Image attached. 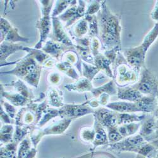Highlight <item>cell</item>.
I'll return each mask as SVG.
<instances>
[{"label":"cell","instance_id":"obj_35","mask_svg":"<svg viewBox=\"0 0 158 158\" xmlns=\"http://www.w3.org/2000/svg\"><path fill=\"white\" fill-rule=\"evenodd\" d=\"M35 128L34 126H19L16 125L14 135V141L18 143L22 141L25 137L30 134Z\"/></svg>","mask_w":158,"mask_h":158},{"label":"cell","instance_id":"obj_4","mask_svg":"<svg viewBox=\"0 0 158 158\" xmlns=\"http://www.w3.org/2000/svg\"><path fill=\"white\" fill-rule=\"evenodd\" d=\"M140 81L133 85L143 96H153L156 97L158 93V81L152 72L146 67L142 69Z\"/></svg>","mask_w":158,"mask_h":158},{"label":"cell","instance_id":"obj_21","mask_svg":"<svg viewBox=\"0 0 158 158\" xmlns=\"http://www.w3.org/2000/svg\"><path fill=\"white\" fill-rule=\"evenodd\" d=\"M94 65L96 66L101 71L106 73L108 77L114 79L111 63L102 52H100L94 57Z\"/></svg>","mask_w":158,"mask_h":158},{"label":"cell","instance_id":"obj_6","mask_svg":"<svg viewBox=\"0 0 158 158\" xmlns=\"http://www.w3.org/2000/svg\"><path fill=\"white\" fill-rule=\"evenodd\" d=\"M14 63L16 64L15 67L14 69L5 72H1V74L14 75L23 78L27 75L35 71L37 67L41 65L36 61L32 55L31 53H28L23 58L17 60L14 63H10L6 64Z\"/></svg>","mask_w":158,"mask_h":158},{"label":"cell","instance_id":"obj_25","mask_svg":"<svg viewBox=\"0 0 158 158\" xmlns=\"http://www.w3.org/2000/svg\"><path fill=\"white\" fill-rule=\"evenodd\" d=\"M92 94L95 98H98L102 94H108L110 95L116 94L118 93V87L115 85L114 80L110 81L109 82L98 88H94L91 91Z\"/></svg>","mask_w":158,"mask_h":158},{"label":"cell","instance_id":"obj_53","mask_svg":"<svg viewBox=\"0 0 158 158\" xmlns=\"http://www.w3.org/2000/svg\"><path fill=\"white\" fill-rule=\"evenodd\" d=\"M61 158H65V157H61Z\"/></svg>","mask_w":158,"mask_h":158},{"label":"cell","instance_id":"obj_45","mask_svg":"<svg viewBox=\"0 0 158 158\" xmlns=\"http://www.w3.org/2000/svg\"><path fill=\"white\" fill-rule=\"evenodd\" d=\"M101 2L102 1H90L87 5L85 15H96L101 10Z\"/></svg>","mask_w":158,"mask_h":158},{"label":"cell","instance_id":"obj_14","mask_svg":"<svg viewBox=\"0 0 158 158\" xmlns=\"http://www.w3.org/2000/svg\"><path fill=\"white\" fill-rule=\"evenodd\" d=\"M15 119L16 125L36 127V116L27 106L22 107L17 112Z\"/></svg>","mask_w":158,"mask_h":158},{"label":"cell","instance_id":"obj_42","mask_svg":"<svg viewBox=\"0 0 158 158\" xmlns=\"http://www.w3.org/2000/svg\"><path fill=\"white\" fill-rule=\"evenodd\" d=\"M121 51H122V46H118L111 49L105 51L103 52L104 55L106 56L111 62L113 70L114 67L115 65V63H116L118 53H119V52Z\"/></svg>","mask_w":158,"mask_h":158},{"label":"cell","instance_id":"obj_50","mask_svg":"<svg viewBox=\"0 0 158 158\" xmlns=\"http://www.w3.org/2000/svg\"><path fill=\"white\" fill-rule=\"evenodd\" d=\"M0 111H1V113H0V114H1V120L6 124H11L12 122L11 119L8 115V114L5 112V111L4 110V109L2 106H1V110H0Z\"/></svg>","mask_w":158,"mask_h":158},{"label":"cell","instance_id":"obj_15","mask_svg":"<svg viewBox=\"0 0 158 158\" xmlns=\"http://www.w3.org/2000/svg\"><path fill=\"white\" fill-rule=\"evenodd\" d=\"M1 95L10 102L13 106L17 107H25L32 101L23 96L18 93L17 92H8L5 91L1 84Z\"/></svg>","mask_w":158,"mask_h":158},{"label":"cell","instance_id":"obj_49","mask_svg":"<svg viewBox=\"0 0 158 158\" xmlns=\"http://www.w3.org/2000/svg\"><path fill=\"white\" fill-rule=\"evenodd\" d=\"M48 81L52 85H58L61 81V76L57 72H51L48 75Z\"/></svg>","mask_w":158,"mask_h":158},{"label":"cell","instance_id":"obj_48","mask_svg":"<svg viewBox=\"0 0 158 158\" xmlns=\"http://www.w3.org/2000/svg\"><path fill=\"white\" fill-rule=\"evenodd\" d=\"M53 2L54 1H47V0L39 1V4H40L42 15H51L50 14L52 6L54 3Z\"/></svg>","mask_w":158,"mask_h":158},{"label":"cell","instance_id":"obj_44","mask_svg":"<svg viewBox=\"0 0 158 158\" xmlns=\"http://www.w3.org/2000/svg\"><path fill=\"white\" fill-rule=\"evenodd\" d=\"M90 48L94 57L101 52V51L102 50V46L99 37H91Z\"/></svg>","mask_w":158,"mask_h":158},{"label":"cell","instance_id":"obj_23","mask_svg":"<svg viewBox=\"0 0 158 158\" xmlns=\"http://www.w3.org/2000/svg\"><path fill=\"white\" fill-rule=\"evenodd\" d=\"M47 102L49 105L53 108L60 109L64 106L63 93L57 89L50 87L48 90Z\"/></svg>","mask_w":158,"mask_h":158},{"label":"cell","instance_id":"obj_34","mask_svg":"<svg viewBox=\"0 0 158 158\" xmlns=\"http://www.w3.org/2000/svg\"><path fill=\"white\" fill-rule=\"evenodd\" d=\"M10 85L14 87L16 92L23 96L25 98H27L31 101H32L34 99V96L32 92L27 87V85H25V84L22 81L20 80V79H18L16 81L12 82Z\"/></svg>","mask_w":158,"mask_h":158},{"label":"cell","instance_id":"obj_36","mask_svg":"<svg viewBox=\"0 0 158 158\" xmlns=\"http://www.w3.org/2000/svg\"><path fill=\"white\" fill-rule=\"evenodd\" d=\"M88 23L89 37H98L99 36V25L98 17L96 15H85L84 17Z\"/></svg>","mask_w":158,"mask_h":158},{"label":"cell","instance_id":"obj_40","mask_svg":"<svg viewBox=\"0 0 158 158\" xmlns=\"http://www.w3.org/2000/svg\"><path fill=\"white\" fill-rule=\"evenodd\" d=\"M80 139L85 142L93 143L95 137V129L94 127L82 128L79 132Z\"/></svg>","mask_w":158,"mask_h":158},{"label":"cell","instance_id":"obj_24","mask_svg":"<svg viewBox=\"0 0 158 158\" xmlns=\"http://www.w3.org/2000/svg\"><path fill=\"white\" fill-rule=\"evenodd\" d=\"M95 129V137L93 142L94 145V148L99 146L108 143V134L106 133L104 127L94 118V126Z\"/></svg>","mask_w":158,"mask_h":158},{"label":"cell","instance_id":"obj_31","mask_svg":"<svg viewBox=\"0 0 158 158\" xmlns=\"http://www.w3.org/2000/svg\"><path fill=\"white\" fill-rule=\"evenodd\" d=\"M18 143L13 141L1 147V158H17Z\"/></svg>","mask_w":158,"mask_h":158},{"label":"cell","instance_id":"obj_13","mask_svg":"<svg viewBox=\"0 0 158 158\" xmlns=\"http://www.w3.org/2000/svg\"><path fill=\"white\" fill-rule=\"evenodd\" d=\"M41 49L50 57H52L57 61H60L61 60L64 52L72 49L50 39L45 43Z\"/></svg>","mask_w":158,"mask_h":158},{"label":"cell","instance_id":"obj_32","mask_svg":"<svg viewBox=\"0 0 158 158\" xmlns=\"http://www.w3.org/2000/svg\"><path fill=\"white\" fill-rule=\"evenodd\" d=\"M14 127L11 124H6L1 128L0 141L2 144H7L14 141Z\"/></svg>","mask_w":158,"mask_h":158},{"label":"cell","instance_id":"obj_3","mask_svg":"<svg viewBox=\"0 0 158 158\" xmlns=\"http://www.w3.org/2000/svg\"><path fill=\"white\" fill-rule=\"evenodd\" d=\"M113 71V80L119 87H125L131 84L135 85L139 80L140 74L128 63L122 51L118 53Z\"/></svg>","mask_w":158,"mask_h":158},{"label":"cell","instance_id":"obj_41","mask_svg":"<svg viewBox=\"0 0 158 158\" xmlns=\"http://www.w3.org/2000/svg\"><path fill=\"white\" fill-rule=\"evenodd\" d=\"M73 1H57L56 6L52 10L51 17H58L61 15L72 5Z\"/></svg>","mask_w":158,"mask_h":158},{"label":"cell","instance_id":"obj_26","mask_svg":"<svg viewBox=\"0 0 158 158\" xmlns=\"http://www.w3.org/2000/svg\"><path fill=\"white\" fill-rule=\"evenodd\" d=\"M145 114L138 115L135 113H118L117 120L118 126L125 124L134 123L135 122H141L146 118Z\"/></svg>","mask_w":158,"mask_h":158},{"label":"cell","instance_id":"obj_37","mask_svg":"<svg viewBox=\"0 0 158 158\" xmlns=\"http://www.w3.org/2000/svg\"><path fill=\"white\" fill-rule=\"evenodd\" d=\"M23 51H25L27 52V53H31L34 56V59L36 60V61L42 66L44 65V64L46 62V61L49 59L50 56L47 55L46 53L43 51H41L40 49H37L35 48H30L28 47H24L23 49Z\"/></svg>","mask_w":158,"mask_h":158},{"label":"cell","instance_id":"obj_8","mask_svg":"<svg viewBox=\"0 0 158 158\" xmlns=\"http://www.w3.org/2000/svg\"><path fill=\"white\" fill-rule=\"evenodd\" d=\"M52 34L51 40L60 43L72 49H75V44L63 27L61 21L58 17H51Z\"/></svg>","mask_w":158,"mask_h":158},{"label":"cell","instance_id":"obj_28","mask_svg":"<svg viewBox=\"0 0 158 158\" xmlns=\"http://www.w3.org/2000/svg\"><path fill=\"white\" fill-rule=\"evenodd\" d=\"M60 117V113L59 109H56L55 108H47L43 112L41 118L39 122L36 125L37 128H41L44 127L47 123H48L50 120L53 119L56 117Z\"/></svg>","mask_w":158,"mask_h":158},{"label":"cell","instance_id":"obj_11","mask_svg":"<svg viewBox=\"0 0 158 158\" xmlns=\"http://www.w3.org/2000/svg\"><path fill=\"white\" fill-rule=\"evenodd\" d=\"M118 113L106 108H101L95 111L94 116L96 119L106 128L118 127Z\"/></svg>","mask_w":158,"mask_h":158},{"label":"cell","instance_id":"obj_18","mask_svg":"<svg viewBox=\"0 0 158 158\" xmlns=\"http://www.w3.org/2000/svg\"><path fill=\"white\" fill-rule=\"evenodd\" d=\"M37 152L31 139L27 136L20 142L17 149V158H35Z\"/></svg>","mask_w":158,"mask_h":158},{"label":"cell","instance_id":"obj_22","mask_svg":"<svg viewBox=\"0 0 158 158\" xmlns=\"http://www.w3.org/2000/svg\"><path fill=\"white\" fill-rule=\"evenodd\" d=\"M135 103L140 111L143 113H152L157 107L156 97L153 96H144Z\"/></svg>","mask_w":158,"mask_h":158},{"label":"cell","instance_id":"obj_33","mask_svg":"<svg viewBox=\"0 0 158 158\" xmlns=\"http://www.w3.org/2000/svg\"><path fill=\"white\" fill-rule=\"evenodd\" d=\"M101 70L94 64H91L82 61V76L90 81L95 78Z\"/></svg>","mask_w":158,"mask_h":158},{"label":"cell","instance_id":"obj_19","mask_svg":"<svg viewBox=\"0 0 158 158\" xmlns=\"http://www.w3.org/2000/svg\"><path fill=\"white\" fill-rule=\"evenodd\" d=\"M64 89L69 91L77 92V93H84V92L92 91L94 89L91 81L85 77H81L74 83L69 84L64 86Z\"/></svg>","mask_w":158,"mask_h":158},{"label":"cell","instance_id":"obj_54","mask_svg":"<svg viewBox=\"0 0 158 158\" xmlns=\"http://www.w3.org/2000/svg\"><path fill=\"white\" fill-rule=\"evenodd\" d=\"M95 158H96V157H95ZM101 158H102V157H101Z\"/></svg>","mask_w":158,"mask_h":158},{"label":"cell","instance_id":"obj_30","mask_svg":"<svg viewBox=\"0 0 158 158\" xmlns=\"http://www.w3.org/2000/svg\"><path fill=\"white\" fill-rule=\"evenodd\" d=\"M72 30L75 38L84 37L89 33L88 23L84 18H82L76 23Z\"/></svg>","mask_w":158,"mask_h":158},{"label":"cell","instance_id":"obj_9","mask_svg":"<svg viewBox=\"0 0 158 158\" xmlns=\"http://www.w3.org/2000/svg\"><path fill=\"white\" fill-rule=\"evenodd\" d=\"M125 139L123 140L110 144L108 146L109 149L117 151H134L138 152L139 149L146 143L144 139L140 134Z\"/></svg>","mask_w":158,"mask_h":158},{"label":"cell","instance_id":"obj_7","mask_svg":"<svg viewBox=\"0 0 158 158\" xmlns=\"http://www.w3.org/2000/svg\"><path fill=\"white\" fill-rule=\"evenodd\" d=\"M59 111L61 118H68L72 120L95 113L94 109L91 108L87 102L81 104H64L62 108L59 109Z\"/></svg>","mask_w":158,"mask_h":158},{"label":"cell","instance_id":"obj_29","mask_svg":"<svg viewBox=\"0 0 158 158\" xmlns=\"http://www.w3.org/2000/svg\"><path fill=\"white\" fill-rule=\"evenodd\" d=\"M140 123H131L120 125L118 127V130L123 139H125L134 135L140 128Z\"/></svg>","mask_w":158,"mask_h":158},{"label":"cell","instance_id":"obj_2","mask_svg":"<svg viewBox=\"0 0 158 158\" xmlns=\"http://www.w3.org/2000/svg\"><path fill=\"white\" fill-rule=\"evenodd\" d=\"M158 37V23H156L153 28L145 36L142 43L137 47L122 50V54L128 63L135 72L140 73L142 68L146 67L145 59L148 50Z\"/></svg>","mask_w":158,"mask_h":158},{"label":"cell","instance_id":"obj_52","mask_svg":"<svg viewBox=\"0 0 158 158\" xmlns=\"http://www.w3.org/2000/svg\"><path fill=\"white\" fill-rule=\"evenodd\" d=\"M156 98H157V108H156V110L155 116H157V117H158V93H157V94H156Z\"/></svg>","mask_w":158,"mask_h":158},{"label":"cell","instance_id":"obj_46","mask_svg":"<svg viewBox=\"0 0 158 158\" xmlns=\"http://www.w3.org/2000/svg\"><path fill=\"white\" fill-rule=\"evenodd\" d=\"M1 106L3 107V108L10 116L11 119H15L17 114V111L15 106H13V105L10 102L4 101L3 100L1 101Z\"/></svg>","mask_w":158,"mask_h":158},{"label":"cell","instance_id":"obj_10","mask_svg":"<svg viewBox=\"0 0 158 158\" xmlns=\"http://www.w3.org/2000/svg\"><path fill=\"white\" fill-rule=\"evenodd\" d=\"M35 27L39 32V40L34 48L41 49L46 42V39L52 30L51 15H42L41 18L37 21Z\"/></svg>","mask_w":158,"mask_h":158},{"label":"cell","instance_id":"obj_43","mask_svg":"<svg viewBox=\"0 0 158 158\" xmlns=\"http://www.w3.org/2000/svg\"><path fill=\"white\" fill-rule=\"evenodd\" d=\"M108 141L111 143L118 142L123 139V137L120 134L118 130V127L108 128Z\"/></svg>","mask_w":158,"mask_h":158},{"label":"cell","instance_id":"obj_1","mask_svg":"<svg viewBox=\"0 0 158 158\" xmlns=\"http://www.w3.org/2000/svg\"><path fill=\"white\" fill-rule=\"evenodd\" d=\"M99 36L102 50L108 51L121 44V17L114 15L106 5V1H102L101 8L98 13Z\"/></svg>","mask_w":158,"mask_h":158},{"label":"cell","instance_id":"obj_39","mask_svg":"<svg viewBox=\"0 0 158 158\" xmlns=\"http://www.w3.org/2000/svg\"><path fill=\"white\" fill-rule=\"evenodd\" d=\"M42 68L43 66L40 65L35 71L25 77L23 78V80L31 86L35 88H37L39 84V81H40L41 78Z\"/></svg>","mask_w":158,"mask_h":158},{"label":"cell","instance_id":"obj_27","mask_svg":"<svg viewBox=\"0 0 158 158\" xmlns=\"http://www.w3.org/2000/svg\"><path fill=\"white\" fill-rule=\"evenodd\" d=\"M56 67L60 71L75 80H78V78H81L74 66L69 62L64 61H58L56 64Z\"/></svg>","mask_w":158,"mask_h":158},{"label":"cell","instance_id":"obj_20","mask_svg":"<svg viewBox=\"0 0 158 158\" xmlns=\"http://www.w3.org/2000/svg\"><path fill=\"white\" fill-rule=\"evenodd\" d=\"M24 46L21 44L13 43L10 42L4 41L1 43V49H0V61L1 66L3 63H6L7 58L12 54L15 53L17 51H23Z\"/></svg>","mask_w":158,"mask_h":158},{"label":"cell","instance_id":"obj_17","mask_svg":"<svg viewBox=\"0 0 158 158\" xmlns=\"http://www.w3.org/2000/svg\"><path fill=\"white\" fill-rule=\"evenodd\" d=\"M107 108L111 110L120 113H134L136 112H141L135 102H110Z\"/></svg>","mask_w":158,"mask_h":158},{"label":"cell","instance_id":"obj_51","mask_svg":"<svg viewBox=\"0 0 158 158\" xmlns=\"http://www.w3.org/2000/svg\"><path fill=\"white\" fill-rule=\"evenodd\" d=\"M151 19L158 23V1H156L154 7L151 12Z\"/></svg>","mask_w":158,"mask_h":158},{"label":"cell","instance_id":"obj_12","mask_svg":"<svg viewBox=\"0 0 158 158\" xmlns=\"http://www.w3.org/2000/svg\"><path fill=\"white\" fill-rule=\"evenodd\" d=\"M72 120L68 118H61L60 120L52 123L48 127L41 129L39 128V134L41 137L49 135H60L63 134L70 125Z\"/></svg>","mask_w":158,"mask_h":158},{"label":"cell","instance_id":"obj_38","mask_svg":"<svg viewBox=\"0 0 158 158\" xmlns=\"http://www.w3.org/2000/svg\"><path fill=\"white\" fill-rule=\"evenodd\" d=\"M29 39L20 35L17 27H12L5 37L4 41L16 43L17 42H28ZM3 41V42H4Z\"/></svg>","mask_w":158,"mask_h":158},{"label":"cell","instance_id":"obj_47","mask_svg":"<svg viewBox=\"0 0 158 158\" xmlns=\"http://www.w3.org/2000/svg\"><path fill=\"white\" fill-rule=\"evenodd\" d=\"M13 27L11 24L5 19L4 17L1 18V39L0 41L1 43L4 41V39L8 32L10 31V29Z\"/></svg>","mask_w":158,"mask_h":158},{"label":"cell","instance_id":"obj_5","mask_svg":"<svg viewBox=\"0 0 158 158\" xmlns=\"http://www.w3.org/2000/svg\"><path fill=\"white\" fill-rule=\"evenodd\" d=\"M87 8L85 1H73L72 5L58 17L61 21L66 23L65 27H69L85 15Z\"/></svg>","mask_w":158,"mask_h":158},{"label":"cell","instance_id":"obj_16","mask_svg":"<svg viewBox=\"0 0 158 158\" xmlns=\"http://www.w3.org/2000/svg\"><path fill=\"white\" fill-rule=\"evenodd\" d=\"M117 96L120 99L131 102H136L144 96L133 86L118 87Z\"/></svg>","mask_w":158,"mask_h":158}]
</instances>
